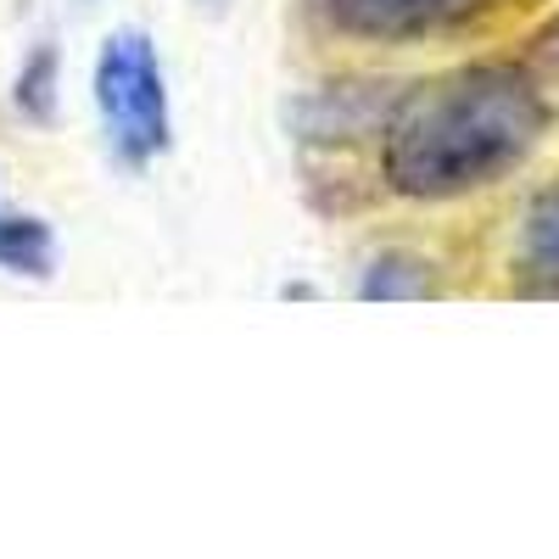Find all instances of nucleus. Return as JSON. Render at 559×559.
I'll return each instance as SVG.
<instances>
[{
	"mask_svg": "<svg viewBox=\"0 0 559 559\" xmlns=\"http://www.w3.org/2000/svg\"><path fill=\"white\" fill-rule=\"evenodd\" d=\"M57 102H62V51H57V39H34V51L23 57V68L12 79V107L23 123L51 129Z\"/></svg>",
	"mask_w": 559,
	"mask_h": 559,
	"instance_id": "6e6552de",
	"label": "nucleus"
},
{
	"mask_svg": "<svg viewBox=\"0 0 559 559\" xmlns=\"http://www.w3.org/2000/svg\"><path fill=\"white\" fill-rule=\"evenodd\" d=\"M397 96V84H376V79H342L308 90L292 107V134L302 146H353V140H376L381 118Z\"/></svg>",
	"mask_w": 559,
	"mask_h": 559,
	"instance_id": "20e7f679",
	"label": "nucleus"
},
{
	"mask_svg": "<svg viewBox=\"0 0 559 559\" xmlns=\"http://www.w3.org/2000/svg\"><path fill=\"white\" fill-rule=\"evenodd\" d=\"M515 0H302V17L319 39L358 51H414L481 34Z\"/></svg>",
	"mask_w": 559,
	"mask_h": 559,
	"instance_id": "7ed1b4c3",
	"label": "nucleus"
},
{
	"mask_svg": "<svg viewBox=\"0 0 559 559\" xmlns=\"http://www.w3.org/2000/svg\"><path fill=\"white\" fill-rule=\"evenodd\" d=\"M0 274L17 280H57V229L39 213H0Z\"/></svg>",
	"mask_w": 559,
	"mask_h": 559,
	"instance_id": "0eeeda50",
	"label": "nucleus"
},
{
	"mask_svg": "<svg viewBox=\"0 0 559 559\" xmlns=\"http://www.w3.org/2000/svg\"><path fill=\"white\" fill-rule=\"evenodd\" d=\"M90 102L102 118L107 157L123 174H146L174 146V107L157 39L146 28H112L90 68Z\"/></svg>",
	"mask_w": 559,
	"mask_h": 559,
	"instance_id": "f03ea898",
	"label": "nucleus"
},
{
	"mask_svg": "<svg viewBox=\"0 0 559 559\" xmlns=\"http://www.w3.org/2000/svg\"><path fill=\"white\" fill-rule=\"evenodd\" d=\"M197 12H207V17H224V12H229V0H197Z\"/></svg>",
	"mask_w": 559,
	"mask_h": 559,
	"instance_id": "1a4fd4ad",
	"label": "nucleus"
},
{
	"mask_svg": "<svg viewBox=\"0 0 559 559\" xmlns=\"http://www.w3.org/2000/svg\"><path fill=\"white\" fill-rule=\"evenodd\" d=\"M84 7H90V0H84Z\"/></svg>",
	"mask_w": 559,
	"mask_h": 559,
	"instance_id": "9d476101",
	"label": "nucleus"
},
{
	"mask_svg": "<svg viewBox=\"0 0 559 559\" xmlns=\"http://www.w3.org/2000/svg\"><path fill=\"white\" fill-rule=\"evenodd\" d=\"M503 269L515 297H559V174H548L521 202Z\"/></svg>",
	"mask_w": 559,
	"mask_h": 559,
	"instance_id": "39448f33",
	"label": "nucleus"
},
{
	"mask_svg": "<svg viewBox=\"0 0 559 559\" xmlns=\"http://www.w3.org/2000/svg\"><path fill=\"white\" fill-rule=\"evenodd\" d=\"M559 123V17L515 51L397 84L376 134V185L408 207L471 202L515 179Z\"/></svg>",
	"mask_w": 559,
	"mask_h": 559,
	"instance_id": "f257e3e1",
	"label": "nucleus"
},
{
	"mask_svg": "<svg viewBox=\"0 0 559 559\" xmlns=\"http://www.w3.org/2000/svg\"><path fill=\"white\" fill-rule=\"evenodd\" d=\"M442 297V269L414 247H381L358 269V302H426Z\"/></svg>",
	"mask_w": 559,
	"mask_h": 559,
	"instance_id": "423d86ee",
	"label": "nucleus"
}]
</instances>
